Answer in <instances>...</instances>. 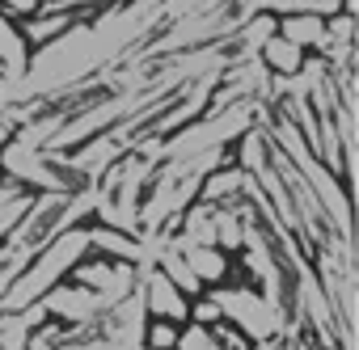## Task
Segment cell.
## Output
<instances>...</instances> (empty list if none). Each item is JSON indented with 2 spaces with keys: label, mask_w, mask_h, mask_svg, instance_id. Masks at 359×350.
<instances>
[{
  "label": "cell",
  "mask_w": 359,
  "mask_h": 350,
  "mask_svg": "<svg viewBox=\"0 0 359 350\" xmlns=\"http://www.w3.org/2000/svg\"><path fill=\"white\" fill-rule=\"evenodd\" d=\"M245 186H250V178L237 164H220V169H212L203 178L199 203H208V207H237V203H245Z\"/></svg>",
  "instance_id": "4"
},
{
  "label": "cell",
  "mask_w": 359,
  "mask_h": 350,
  "mask_svg": "<svg viewBox=\"0 0 359 350\" xmlns=\"http://www.w3.org/2000/svg\"><path fill=\"white\" fill-rule=\"evenodd\" d=\"M30 258H34V253H22V249H9V245H5V249H0V295H5V291L13 287V279H18V274H22V270L30 266Z\"/></svg>",
  "instance_id": "9"
},
{
  "label": "cell",
  "mask_w": 359,
  "mask_h": 350,
  "mask_svg": "<svg viewBox=\"0 0 359 350\" xmlns=\"http://www.w3.org/2000/svg\"><path fill=\"white\" fill-rule=\"evenodd\" d=\"M304 51L300 47H292V43H283L279 34L271 38V43H262V51H258V64L275 76V80H287V76H300V68H304Z\"/></svg>",
  "instance_id": "7"
},
{
  "label": "cell",
  "mask_w": 359,
  "mask_h": 350,
  "mask_svg": "<svg viewBox=\"0 0 359 350\" xmlns=\"http://www.w3.org/2000/svg\"><path fill=\"white\" fill-rule=\"evenodd\" d=\"M325 47H355V18H346V13L325 18Z\"/></svg>",
  "instance_id": "10"
},
{
  "label": "cell",
  "mask_w": 359,
  "mask_h": 350,
  "mask_svg": "<svg viewBox=\"0 0 359 350\" xmlns=\"http://www.w3.org/2000/svg\"><path fill=\"white\" fill-rule=\"evenodd\" d=\"M89 253V232L85 228H68V232H60L55 241H47L34 258H30V266L13 279V287H9V295H5V312H26L30 304H39L43 295H47V287H55V279L60 274H68L81 258Z\"/></svg>",
  "instance_id": "1"
},
{
  "label": "cell",
  "mask_w": 359,
  "mask_h": 350,
  "mask_svg": "<svg viewBox=\"0 0 359 350\" xmlns=\"http://www.w3.org/2000/svg\"><path fill=\"white\" fill-rule=\"evenodd\" d=\"M76 22H81V13H68V9H39V13H34V18H26L18 30H22L26 47H30V51H39V47H47V43L64 38Z\"/></svg>",
  "instance_id": "5"
},
{
  "label": "cell",
  "mask_w": 359,
  "mask_h": 350,
  "mask_svg": "<svg viewBox=\"0 0 359 350\" xmlns=\"http://www.w3.org/2000/svg\"><path fill=\"white\" fill-rule=\"evenodd\" d=\"M140 304H144L156 321H169V325L187 321V300H182V291H177L161 270H148V274H144V295H140Z\"/></svg>",
  "instance_id": "3"
},
{
  "label": "cell",
  "mask_w": 359,
  "mask_h": 350,
  "mask_svg": "<svg viewBox=\"0 0 359 350\" xmlns=\"http://www.w3.org/2000/svg\"><path fill=\"white\" fill-rule=\"evenodd\" d=\"M275 34L309 55L313 47H317V51L325 47V18H317V13H283L279 26H275Z\"/></svg>",
  "instance_id": "6"
},
{
  "label": "cell",
  "mask_w": 359,
  "mask_h": 350,
  "mask_svg": "<svg viewBox=\"0 0 359 350\" xmlns=\"http://www.w3.org/2000/svg\"><path fill=\"white\" fill-rule=\"evenodd\" d=\"M195 316H199L203 325H212V321H220V308H216V300H203V304L195 308Z\"/></svg>",
  "instance_id": "12"
},
{
  "label": "cell",
  "mask_w": 359,
  "mask_h": 350,
  "mask_svg": "<svg viewBox=\"0 0 359 350\" xmlns=\"http://www.w3.org/2000/svg\"><path fill=\"white\" fill-rule=\"evenodd\" d=\"M173 245H177V253H182L187 270L199 279V287L212 283V279H224L229 262H224V253H220L216 245H182V241H173Z\"/></svg>",
  "instance_id": "8"
},
{
  "label": "cell",
  "mask_w": 359,
  "mask_h": 350,
  "mask_svg": "<svg viewBox=\"0 0 359 350\" xmlns=\"http://www.w3.org/2000/svg\"><path fill=\"white\" fill-rule=\"evenodd\" d=\"M216 308L229 312L237 321V329H245V337H258V342H271L283 325L279 304H271L266 295H254V291H224V295H216Z\"/></svg>",
  "instance_id": "2"
},
{
  "label": "cell",
  "mask_w": 359,
  "mask_h": 350,
  "mask_svg": "<svg viewBox=\"0 0 359 350\" xmlns=\"http://www.w3.org/2000/svg\"><path fill=\"white\" fill-rule=\"evenodd\" d=\"M177 337H182V329L169 325V321H152L144 329V346L148 350H177Z\"/></svg>",
  "instance_id": "11"
}]
</instances>
